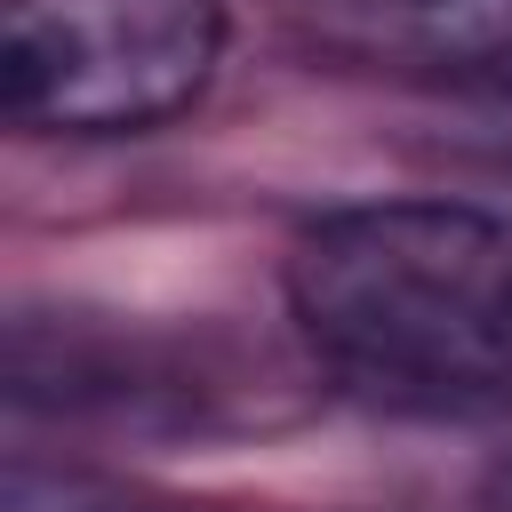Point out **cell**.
<instances>
[{
	"label": "cell",
	"instance_id": "cell-3",
	"mask_svg": "<svg viewBox=\"0 0 512 512\" xmlns=\"http://www.w3.org/2000/svg\"><path fill=\"white\" fill-rule=\"evenodd\" d=\"M488 512H512V464H496V480H488Z\"/></svg>",
	"mask_w": 512,
	"mask_h": 512
},
{
	"label": "cell",
	"instance_id": "cell-1",
	"mask_svg": "<svg viewBox=\"0 0 512 512\" xmlns=\"http://www.w3.org/2000/svg\"><path fill=\"white\" fill-rule=\"evenodd\" d=\"M288 304L312 352L368 392H512V224L480 208H336L288 256Z\"/></svg>",
	"mask_w": 512,
	"mask_h": 512
},
{
	"label": "cell",
	"instance_id": "cell-2",
	"mask_svg": "<svg viewBox=\"0 0 512 512\" xmlns=\"http://www.w3.org/2000/svg\"><path fill=\"white\" fill-rule=\"evenodd\" d=\"M216 48V0H0V104L40 136H136L208 88Z\"/></svg>",
	"mask_w": 512,
	"mask_h": 512
},
{
	"label": "cell",
	"instance_id": "cell-4",
	"mask_svg": "<svg viewBox=\"0 0 512 512\" xmlns=\"http://www.w3.org/2000/svg\"><path fill=\"white\" fill-rule=\"evenodd\" d=\"M368 8H440V0H368Z\"/></svg>",
	"mask_w": 512,
	"mask_h": 512
}]
</instances>
